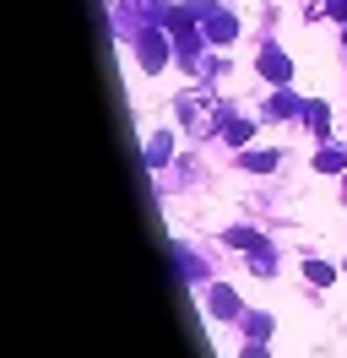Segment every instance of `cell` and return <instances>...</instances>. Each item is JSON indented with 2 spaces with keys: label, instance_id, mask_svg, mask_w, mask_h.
I'll return each instance as SVG.
<instances>
[{
  "label": "cell",
  "instance_id": "cell-1",
  "mask_svg": "<svg viewBox=\"0 0 347 358\" xmlns=\"http://www.w3.org/2000/svg\"><path fill=\"white\" fill-rule=\"evenodd\" d=\"M190 6H195V22H201V33H206L212 44H234V38H239L234 11H222V6H206V0H190Z\"/></svg>",
  "mask_w": 347,
  "mask_h": 358
},
{
  "label": "cell",
  "instance_id": "cell-2",
  "mask_svg": "<svg viewBox=\"0 0 347 358\" xmlns=\"http://www.w3.org/2000/svg\"><path fill=\"white\" fill-rule=\"evenodd\" d=\"M136 60H141V71H163L169 44H163V27L157 22H141V33H136Z\"/></svg>",
  "mask_w": 347,
  "mask_h": 358
},
{
  "label": "cell",
  "instance_id": "cell-3",
  "mask_svg": "<svg viewBox=\"0 0 347 358\" xmlns=\"http://www.w3.org/2000/svg\"><path fill=\"white\" fill-rule=\"evenodd\" d=\"M260 76L277 82V87H288V82H293V60H288L277 44H266V49H260Z\"/></svg>",
  "mask_w": 347,
  "mask_h": 358
},
{
  "label": "cell",
  "instance_id": "cell-4",
  "mask_svg": "<svg viewBox=\"0 0 347 358\" xmlns=\"http://www.w3.org/2000/svg\"><path fill=\"white\" fill-rule=\"evenodd\" d=\"M206 310H212L217 320H234V315H239V293L234 288H212V293H206Z\"/></svg>",
  "mask_w": 347,
  "mask_h": 358
},
{
  "label": "cell",
  "instance_id": "cell-5",
  "mask_svg": "<svg viewBox=\"0 0 347 358\" xmlns=\"http://www.w3.org/2000/svg\"><path fill=\"white\" fill-rule=\"evenodd\" d=\"M239 163H244L250 174H271V169H277V152H266V147H255V152H244Z\"/></svg>",
  "mask_w": 347,
  "mask_h": 358
},
{
  "label": "cell",
  "instance_id": "cell-6",
  "mask_svg": "<svg viewBox=\"0 0 347 358\" xmlns=\"http://www.w3.org/2000/svg\"><path fill=\"white\" fill-rule=\"evenodd\" d=\"M315 169H320V174H342V169H347V152H342V147H320Z\"/></svg>",
  "mask_w": 347,
  "mask_h": 358
},
{
  "label": "cell",
  "instance_id": "cell-7",
  "mask_svg": "<svg viewBox=\"0 0 347 358\" xmlns=\"http://www.w3.org/2000/svg\"><path fill=\"white\" fill-rule=\"evenodd\" d=\"M304 125H309V131H315V136H325V125H331V109H325V103H304Z\"/></svg>",
  "mask_w": 347,
  "mask_h": 358
},
{
  "label": "cell",
  "instance_id": "cell-8",
  "mask_svg": "<svg viewBox=\"0 0 347 358\" xmlns=\"http://www.w3.org/2000/svg\"><path fill=\"white\" fill-rule=\"evenodd\" d=\"M217 131H222V141H234V147H244V141H250V131H255V125H250V120H222Z\"/></svg>",
  "mask_w": 347,
  "mask_h": 358
},
{
  "label": "cell",
  "instance_id": "cell-9",
  "mask_svg": "<svg viewBox=\"0 0 347 358\" xmlns=\"http://www.w3.org/2000/svg\"><path fill=\"white\" fill-rule=\"evenodd\" d=\"M169 152H174V136H163V131H157V136L147 141V163L157 169V163H169Z\"/></svg>",
  "mask_w": 347,
  "mask_h": 358
},
{
  "label": "cell",
  "instance_id": "cell-10",
  "mask_svg": "<svg viewBox=\"0 0 347 358\" xmlns=\"http://www.w3.org/2000/svg\"><path fill=\"white\" fill-rule=\"evenodd\" d=\"M250 266H255L260 277H271V271H277V250H266V245H260V250H250Z\"/></svg>",
  "mask_w": 347,
  "mask_h": 358
},
{
  "label": "cell",
  "instance_id": "cell-11",
  "mask_svg": "<svg viewBox=\"0 0 347 358\" xmlns=\"http://www.w3.org/2000/svg\"><path fill=\"white\" fill-rule=\"evenodd\" d=\"M293 109H299V98H293V92H277V98H271V109H266V120H288Z\"/></svg>",
  "mask_w": 347,
  "mask_h": 358
},
{
  "label": "cell",
  "instance_id": "cell-12",
  "mask_svg": "<svg viewBox=\"0 0 347 358\" xmlns=\"http://www.w3.org/2000/svg\"><path fill=\"white\" fill-rule=\"evenodd\" d=\"M304 277H309L315 288H331V277H337V271L325 266V261H304Z\"/></svg>",
  "mask_w": 347,
  "mask_h": 358
},
{
  "label": "cell",
  "instance_id": "cell-13",
  "mask_svg": "<svg viewBox=\"0 0 347 358\" xmlns=\"http://www.w3.org/2000/svg\"><path fill=\"white\" fill-rule=\"evenodd\" d=\"M228 245H234V250H260L266 239H260L255 228H234V234H228Z\"/></svg>",
  "mask_w": 347,
  "mask_h": 358
},
{
  "label": "cell",
  "instance_id": "cell-14",
  "mask_svg": "<svg viewBox=\"0 0 347 358\" xmlns=\"http://www.w3.org/2000/svg\"><path fill=\"white\" fill-rule=\"evenodd\" d=\"M174 266H179V277H206V266L195 255H185V250H174Z\"/></svg>",
  "mask_w": 347,
  "mask_h": 358
},
{
  "label": "cell",
  "instance_id": "cell-15",
  "mask_svg": "<svg viewBox=\"0 0 347 358\" xmlns=\"http://www.w3.org/2000/svg\"><path fill=\"white\" fill-rule=\"evenodd\" d=\"M244 331L255 336V342H266L271 336V315H244Z\"/></svg>",
  "mask_w": 347,
  "mask_h": 358
},
{
  "label": "cell",
  "instance_id": "cell-16",
  "mask_svg": "<svg viewBox=\"0 0 347 358\" xmlns=\"http://www.w3.org/2000/svg\"><path fill=\"white\" fill-rule=\"evenodd\" d=\"M325 17H337V22H347V0H325Z\"/></svg>",
  "mask_w": 347,
  "mask_h": 358
},
{
  "label": "cell",
  "instance_id": "cell-17",
  "mask_svg": "<svg viewBox=\"0 0 347 358\" xmlns=\"http://www.w3.org/2000/svg\"><path fill=\"white\" fill-rule=\"evenodd\" d=\"M244 358H266V348H260V342H255V348H244Z\"/></svg>",
  "mask_w": 347,
  "mask_h": 358
}]
</instances>
